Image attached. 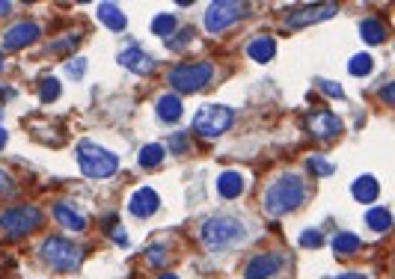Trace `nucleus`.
Instances as JSON below:
<instances>
[{"mask_svg": "<svg viewBox=\"0 0 395 279\" xmlns=\"http://www.w3.org/2000/svg\"><path fill=\"white\" fill-rule=\"evenodd\" d=\"M360 36H363V42H368V45L387 42V27H384V21H380V18H366V21L360 24Z\"/></svg>", "mask_w": 395, "mask_h": 279, "instance_id": "21", "label": "nucleus"}, {"mask_svg": "<svg viewBox=\"0 0 395 279\" xmlns=\"http://www.w3.org/2000/svg\"><path fill=\"white\" fill-rule=\"evenodd\" d=\"M333 15H336V6L333 4H312V6H303L298 12H291V15L286 18V24L291 30H298V27H310V24H315V21H327Z\"/></svg>", "mask_w": 395, "mask_h": 279, "instance_id": "10", "label": "nucleus"}, {"mask_svg": "<svg viewBox=\"0 0 395 279\" xmlns=\"http://www.w3.org/2000/svg\"><path fill=\"white\" fill-rule=\"evenodd\" d=\"M54 217H57V223H63V229L86 232V217L75 211L71 202H57V205H54Z\"/></svg>", "mask_w": 395, "mask_h": 279, "instance_id": "15", "label": "nucleus"}, {"mask_svg": "<svg viewBox=\"0 0 395 279\" xmlns=\"http://www.w3.org/2000/svg\"><path fill=\"white\" fill-rule=\"evenodd\" d=\"M6 140H9V134H6L4 128H0V149H4V146H6Z\"/></svg>", "mask_w": 395, "mask_h": 279, "instance_id": "38", "label": "nucleus"}, {"mask_svg": "<svg viewBox=\"0 0 395 279\" xmlns=\"http://www.w3.org/2000/svg\"><path fill=\"white\" fill-rule=\"evenodd\" d=\"M169 149L176 151V155H184V151H190L188 134H172V140H169Z\"/></svg>", "mask_w": 395, "mask_h": 279, "instance_id": "30", "label": "nucleus"}, {"mask_svg": "<svg viewBox=\"0 0 395 279\" xmlns=\"http://www.w3.org/2000/svg\"><path fill=\"white\" fill-rule=\"evenodd\" d=\"M306 128L318 140H330V137L342 134V119L330 110H312L310 116H306Z\"/></svg>", "mask_w": 395, "mask_h": 279, "instance_id": "9", "label": "nucleus"}, {"mask_svg": "<svg viewBox=\"0 0 395 279\" xmlns=\"http://www.w3.org/2000/svg\"><path fill=\"white\" fill-rule=\"evenodd\" d=\"M149 261H152V264H164V261H167L164 247H152V250H149Z\"/></svg>", "mask_w": 395, "mask_h": 279, "instance_id": "33", "label": "nucleus"}, {"mask_svg": "<svg viewBox=\"0 0 395 279\" xmlns=\"http://www.w3.org/2000/svg\"><path fill=\"white\" fill-rule=\"evenodd\" d=\"M247 229L241 226V220L235 217H226V214H220V217H212V220H205L202 223V240L208 247H232V244H238V240H244Z\"/></svg>", "mask_w": 395, "mask_h": 279, "instance_id": "5", "label": "nucleus"}, {"mask_svg": "<svg viewBox=\"0 0 395 279\" xmlns=\"http://www.w3.org/2000/svg\"><path fill=\"white\" fill-rule=\"evenodd\" d=\"M86 69V60H71V66H69V78H81Z\"/></svg>", "mask_w": 395, "mask_h": 279, "instance_id": "32", "label": "nucleus"}, {"mask_svg": "<svg viewBox=\"0 0 395 279\" xmlns=\"http://www.w3.org/2000/svg\"><path fill=\"white\" fill-rule=\"evenodd\" d=\"M356 250H360V238L356 235L342 232V235L333 238V252H336V256H351V252H356Z\"/></svg>", "mask_w": 395, "mask_h": 279, "instance_id": "24", "label": "nucleus"}, {"mask_svg": "<svg viewBox=\"0 0 395 279\" xmlns=\"http://www.w3.org/2000/svg\"><path fill=\"white\" fill-rule=\"evenodd\" d=\"M119 62H122L125 69H131L134 74H149V72L155 69V60H152L149 54H146L143 48H137V45L122 50V54H119Z\"/></svg>", "mask_w": 395, "mask_h": 279, "instance_id": "14", "label": "nucleus"}, {"mask_svg": "<svg viewBox=\"0 0 395 279\" xmlns=\"http://www.w3.org/2000/svg\"><path fill=\"white\" fill-rule=\"evenodd\" d=\"M160 279H179L176 273H164V276H160Z\"/></svg>", "mask_w": 395, "mask_h": 279, "instance_id": "39", "label": "nucleus"}, {"mask_svg": "<svg viewBox=\"0 0 395 279\" xmlns=\"http://www.w3.org/2000/svg\"><path fill=\"white\" fill-rule=\"evenodd\" d=\"M244 187H247L244 175L235 172V170H229V172H223V175L217 179V193L223 196V199H238V196L244 193Z\"/></svg>", "mask_w": 395, "mask_h": 279, "instance_id": "17", "label": "nucleus"}, {"mask_svg": "<svg viewBox=\"0 0 395 279\" xmlns=\"http://www.w3.org/2000/svg\"><path fill=\"white\" fill-rule=\"evenodd\" d=\"M310 167H312L315 175H330V172H333V163L324 161L321 155H312V158H310Z\"/></svg>", "mask_w": 395, "mask_h": 279, "instance_id": "29", "label": "nucleus"}, {"mask_svg": "<svg viewBox=\"0 0 395 279\" xmlns=\"http://www.w3.org/2000/svg\"><path fill=\"white\" fill-rule=\"evenodd\" d=\"M0 72H4V57H0Z\"/></svg>", "mask_w": 395, "mask_h": 279, "instance_id": "40", "label": "nucleus"}, {"mask_svg": "<svg viewBox=\"0 0 395 279\" xmlns=\"http://www.w3.org/2000/svg\"><path fill=\"white\" fill-rule=\"evenodd\" d=\"M321 90H324L327 95H333V98H345V90L336 81H321Z\"/></svg>", "mask_w": 395, "mask_h": 279, "instance_id": "31", "label": "nucleus"}, {"mask_svg": "<svg viewBox=\"0 0 395 279\" xmlns=\"http://www.w3.org/2000/svg\"><path fill=\"white\" fill-rule=\"evenodd\" d=\"M78 163L86 179H110L119 170V158L113 151L92 143V140H81L78 143Z\"/></svg>", "mask_w": 395, "mask_h": 279, "instance_id": "2", "label": "nucleus"}, {"mask_svg": "<svg viewBox=\"0 0 395 279\" xmlns=\"http://www.w3.org/2000/svg\"><path fill=\"white\" fill-rule=\"evenodd\" d=\"M60 93H63V86H60V81H57V78H45V81H42V86H39V98L45 101V104H51V101H57V98H60Z\"/></svg>", "mask_w": 395, "mask_h": 279, "instance_id": "27", "label": "nucleus"}, {"mask_svg": "<svg viewBox=\"0 0 395 279\" xmlns=\"http://www.w3.org/2000/svg\"><path fill=\"white\" fill-rule=\"evenodd\" d=\"M36 39H39V27H36V24H30V21H24V24H15V27L6 30L4 48H6V50H21V48L33 45Z\"/></svg>", "mask_w": 395, "mask_h": 279, "instance_id": "12", "label": "nucleus"}, {"mask_svg": "<svg viewBox=\"0 0 395 279\" xmlns=\"http://www.w3.org/2000/svg\"><path fill=\"white\" fill-rule=\"evenodd\" d=\"M39 252L54 271H75L83 259V250L66 238H48Z\"/></svg>", "mask_w": 395, "mask_h": 279, "instance_id": "6", "label": "nucleus"}, {"mask_svg": "<svg viewBox=\"0 0 395 279\" xmlns=\"http://www.w3.org/2000/svg\"><path fill=\"white\" fill-rule=\"evenodd\" d=\"M158 119H164V122H179L181 119V113H184V104H181V98L179 95H160L158 98Z\"/></svg>", "mask_w": 395, "mask_h": 279, "instance_id": "19", "label": "nucleus"}, {"mask_svg": "<svg viewBox=\"0 0 395 279\" xmlns=\"http://www.w3.org/2000/svg\"><path fill=\"white\" fill-rule=\"evenodd\" d=\"M380 95H384L387 104H392V83H387V86H384V93H380Z\"/></svg>", "mask_w": 395, "mask_h": 279, "instance_id": "35", "label": "nucleus"}, {"mask_svg": "<svg viewBox=\"0 0 395 279\" xmlns=\"http://www.w3.org/2000/svg\"><path fill=\"white\" fill-rule=\"evenodd\" d=\"M247 57H250L253 62H262V66H265V62H270L277 57V42L270 39V36H256V39L247 45Z\"/></svg>", "mask_w": 395, "mask_h": 279, "instance_id": "16", "label": "nucleus"}, {"mask_svg": "<svg viewBox=\"0 0 395 279\" xmlns=\"http://www.w3.org/2000/svg\"><path fill=\"white\" fill-rule=\"evenodd\" d=\"M164 155H167V149L160 146V143L143 146V149H140V167H143V170H155V167H160Z\"/></svg>", "mask_w": 395, "mask_h": 279, "instance_id": "22", "label": "nucleus"}, {"mask_svg": "<svg viewBox=\"0 0 395 279\" xmlns=\"http://www.w3.org/2000/svg\"><path fill=\"white\" fill-rule=\"evenodd\" d=\"M366 223H368V229H375V232H389L392 214H389V208H372L366 214Z\"/></svg>", "mask_w": 395, "mask_h": 279, "instance_id": "23", "label": "nucleus"}, {"mask_svg": "<svg viewBox=\"0 0 395 279\" xmlns=\"http://www.w3.org/2000/svg\"><path fill=\"white\" fill-rule=\"evenodd\" d=\"M235 122V110L223 107V104H205L200 107V113L193 116V131L205 137V140H214L220 134H226Z\"/></svg>", "mask_w": 395, "mask_h": 279, "instance_id": "4", "label": "nucleus"}, {"mask_svg": "<svg viewBox=\"0 0 395 279\" xmlns=\"http://www.w3.org/2000/svg\"><path fill=\"white\" fill-rule=\"evenodd\" d=\"M372 69H375V60L368 57V54H356V57H351V62H348V72L356 74V78H366V74H372Z\"/></svg>", "mask_w": 395, "mask_h": 279, "instance_id": "26", "label": "nucleus"}, {"mask_svg": "<svg viewBox=\"0 0 395 279\" xmlns=\"http://www.w3.org/2000/svg\"><path fill=\"white\" fill-rule=\"evenodd\" d=\"M333 279H368L363 273H339V276H333Z\"/></svg>", "mask_w": 395, "mask_h": 279, "instance_id": "36", "label": "nucleus"}, {"mask_svg": "<svg viewBox=\"0 0 395 279\" xmlns=\"http://www.w3.org/2000/svg\"><path fill=\"white\" fill-rule=\"evenodd\" d=\"M351 193H354L356 202H366V205H372V202L377 199V193H380V184H377L375 175H360V179L351 184Z\"/></svg>", "mask_w": 395, "mask_h": 279, "instance_id": "18", "label": "nucleus"}, {"mask_svg": "<svg viewBox=\"0 0 395 279\" xmlns=\"http://www.w3.org/2000/svg\"><path fill=\"white\" fill-rule=\"evenodd\" d=\"M179 27V18L176 15H169V12H160V15L152 21V33L160 36V39H167V36H172Z\"/></svg>", "mask_w": 395, "mask_h": 279, "instance_id": "25", "label": "nucleus"}, {"mask_svg": "<svg viewBox=\"0 0 395 279\" xmlns=\"http://www.w3.org/2000/svg\"><path fill=\"white\" fill-rule=\"evenodd\" d=\"M300 247H306V250L324 247V235H321L318 229H306V232H300Z\"/></svg>", "mask_w": 395, "mask_h": 279, "instance_id": "28", "label": "nucleus"}, {"mask_svg": "<svg viewBox=\"0 0 395 279\" xmlns=\"http://www.w3.org/2000/svg\"><path fill=\"white\" fill-rule=\"evenodd\" d=\"M9 182H12V179H9V172H6V170H0V193H6V190L12 187Z\"/></svg>", "mask_w": 395, "mask_h": 279, "instance_id": "34", "label": "nucleus"}, {"mask_svg": "<svg viewBox=\"0 0 395 279\" xmlns=\"http://www.w3.org/2000/svg\"><path fill=\"white\" fill-rule=\"evenodd\" d=\"M98 18H102L104 27H110L113 33L125 30V24H128V18L122 15V9L116 4H102V6H98Z\"/></svg>", "mask_w": 395, "mask_h": 279, "instance_id": "20", "label": "nucleus"}, {"mask_svg": "<svg viewBox=\"0 0 395 279\" xmlns=\"http://www.w3.org/2000/svg\"><path fill=\"white\" fill-rule=\"evenodd\" d=\"M12 12V4H0V15H9Z\"/></svg>", "mask_w": 395, "mask_h": 279, "instance_id": "37", "label": "nucleus"}, {"mask_svg": "<svg viewBox=\"0 0 395 279\" xmlns=\"http://www.w3.org/2000/svg\"><path fill=\"white\" fill-rule=\"evenodd\" d=\"M214 78V66L212 62H188V66H176L167 74V83L176 93H200L202 86H208Z\"/></svg>", "mask_w": 395, "mask_h": 279, "instance_id": "3", "label": "nucleus"}, {"mask_svg": "<svg viewBox=\"0 0 395 279\" xmlns=\"http://www.w3.org/2000/svg\"><path fill=\"white\" fill-rule=\"evenodd\" d=\"M282 268V256L279 252H262V256H256L250 264H247V279H270L277 276V271Z\"/></svg>", "mask_w": 395, "mask_h": 279, "instance_id": "11", "label": "nucleus"}, {"mask_svg": "<svg viewBox=\"0 0 395 279\" xmlns=\"http://www.w3.org/2000/svg\"><path fill=\"white\" fill-rule=\"evenodd\" d=\"M158 205H160V196L152 187H140L137 193L128 199V211L134 214V217H152V214L158 211Z\"/></svg>", "mask_w": 395, "mask_h": 279, "instance_id": "13", "label": "nucleus"}, {"mask_svg": "<svg viewBox=\"0 0 395 279\" xmlns=\"http://www.w3.org/2000/svg\"><path fill=\"white\" fill-rule=\"evenodd\" d=\"M306 199V187L298 172H286L265 190V211L270 217H286V214L298 211Z\"/></svg>", "mask_w": 395, "mask_h": 279, "instance_id": "1", "label": "nucleus"}, {"mask_svg": "<svg viewBox=\"0 0 395 279\" xmlns=\"http://www.w3.org/2000/svg\"><path fill=\"white\" fill-rule=\"evenodd\" d=\"M42 226V211L36 205H15L0 214V229L12 238H24Z\"/></svg>", "mask_w": 395, "mask_h": 279, "instance_id": "7", "label": "nucleus"}, {"mask_svg": "<svg viewBox=\"0 0 395 279\" xmlns=\"http://www.w3.org/2000/svg\"><path fill=\"white\" fill-rule=\"evenodd\" d=\"M241 4H235V0H214V4H208L205 9V30L208 33H220L226 30L229 24H235L241 18Z\"/></svg>", "mask_w": 395, "mask_h": 279, "instance_id": "8", "label": "nucleus"}]
</instances>
